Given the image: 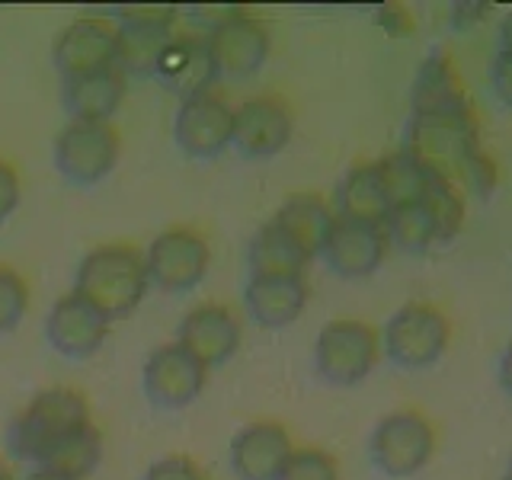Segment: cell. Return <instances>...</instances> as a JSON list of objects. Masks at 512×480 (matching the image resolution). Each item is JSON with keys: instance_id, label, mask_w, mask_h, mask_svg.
Listing matches in <instances>:
<instances>
[{"instance_id": "obj_21", "label": "cell", "mask_w": 512, "mask_h": 480, "mask_svg": "<svg viewBox=\"0 0 512 480\" xmlns=\"http://www.w3.org/2000/svg\"><path fill=\"white\" fill-rule=\"evenodd\" d=\"M308 295H311V288L304 282V276L250 279L244 288V304H247V314L256 327L282 330L301 317L304 304H308Z\"/></svg>"}, {"instance_id": "obj_15", "label": "cell", "mask_w": 512, "mask_h": 480, "mask_svg": "<svg viewBox=\"0 0 512 480\" xmlns=\"http://www.w3.org/2000/svg\"><path fill=\"white\" fill-rule=\"evenodd\" d=\"M292 109L279 96H253L240 109H234V135L231 144L240 157L263 160L279 154L292 141Z\"/></svg>"}, {"instance_id": "obj_10", "label": "cell", "mask_w": 512, "mask_h": 480, "mask_svg": "<svg viewBox=\"0 0 512 480\" xmlns=\"http://www.w3.org/2000/svg\"><path fill=\"white\" fill-rule=\"evenodd\" d=\"M231 135H234V109L215 90L180 103V112H176L173 122V138L186 157L215 160L231 148Z\"/></svg>"}, {"instance_id": "obj_8", "label": "cell", "mask_w": 512, "mask_h": 480, "mask_svg": "<svg viewBox=\"0 0 512 480\" xmlns=\"http://www.w3.org/2000/svg\"><path fill=\"white\" fill-rule=\"evenodd\" d=\"M144 269L148 282H154L160 292L186 295L192 292L208 272V244L205 237L189 228H170L151 240L144 253Z\"/></svg>"}, {"instance_id": "obj_12", "label": "cell", "mask_w": 512, "mask_h": 480, "mask_svg": "<svg viewBox=\"0 0 512 480\" xmlns=\"http://www.w3.org/2000/svg\"><path fill=\"white\" fill-rule=\"evenodd\" d=\"M52 58L61 80L103 68H119V29L109 20H100V16H80V20L61 29Z\"/></svg>"}, {"instance_id": "obj_37", "label": "cell", "mask_w": 512, "mask_h": 480, "mask_svg": "<svg viewBox=\"0 0 512 480\" xmlns=\"http://www.w3.org/2000/svg\"><path fill=\"white\" fill-rule=\"evenodd\" d=\"M500 52H512V10L503 16V26H500Z\"/></svg>"}, {"instance_id": "obj_26", "label": "cell", "mask_w": 512, "mask_h": 480, "mask_svg": "<svg viewBox=\"0 0 512 480\" xmlns=\"http://www.w3.org/2000/svg\"><path fill=\"white\" fill-rule=\"evenodd\" d=\"M384 234H388V244L404 250V253H426L429 247L439 244V228L436 218L426 208V202H407V205H394L381 221Z\"/></svg>"}, {"instance_id": "obj_31", "label": "cell", "mask_w": 512, "mask_h": 480, "mask_svg": "<svg viewBox=\"0 0 512 480\" xmlns=\"http://www.w3.org/2000/svg\"><path fill=\"white\" fill-rule=\"evenodd\" d=\"M448 180L464 192H474V196H490L496 186V164L484 148H477L461 160Z\"/></svg>"}, {"instance_id": "obj_14", "label": "cell", "mask_w": 512, "mask_h": 480, "mask_svg": "<svg viewBox=\"0 0 512 480\" xmlns=\"http://www.w3.org/2000/svg\"><path fill=\"white\" fill-rule=\"evenodd\" d=\"M388 234L375 221H352V218H336L333 231L327 237L324 256L327 269L340 279H365L384 263L388 256Z\"/></svg>"}, {"instance_id": "obj_20", "label": "cell", "mask_w": 512, "mask_h": 480, "mask_svg": "<svg viewBox=\"0 0 512 480\" xmlns=\"http://www.w3.org/2000/svg\"><path fill=\"white\" fill-rule=\"evenodd\" d=\"M125 100V74L103 68L61 80V103L77 122H109Z\"/></svg>"}, {"instance_id": "obj_4", "label": "cell", "mask_w": 512, "mask_h": 480, "mask_svg": "<svg viewBox=\"0 0 512 480\" xmlns=\"http://www.w3.org/2000/svg\"><path fill=\"white\" fill-rule=\"evenodd\" d=\"M448 340H452V324L436 304L410 301L384 324L381 349L397 368L420 372V368L436 365L445 356Z\"/></svg>"}, {"instance_id": "obj_25", "label": "cell", "mask_w": 512, "mask_h": 480, "mask_svg": "<svg viewBox=\"0 0 512 480\" xmlns=\"http://www.w3.org/2000/svg\"><path fill=\"white\" fill-rule=\"evenodd\" d=\"M471 106L455 64L445 55H429L413 80V112H436V109H458Z\"/></svg>"}, {"instance_id": "obj_17", "label": "cell", "mask_w": 512, "mask_h": 480, "mask_svg": "<svg viewBox=\"0 0 512 480\" xmlns=\"http://www.w3.org/2000/svg\"><path fill=\"white\" fill-rule=\"evenodd\" d=\"M154 77L164 84L170 93H176L180 100H192V96L212 93L215 80L221 77L215 68L212 48H208L205 36H173L164 52L157 58Z\"/></svg>"}, {"instance_id": "obj_41", "label": "cell", "mask_w": 512, "mask_h": 480, "mask_svg": "<svg viewBox=\"0 0 512 480\" xmlns=\"http://www.w3.org/2000/svg\"><path fill=\"white\" fill-rule=\"evenodd\" d=\"M506 480H509V477H506Z\"/></svg>"}, {"instance_id": "obj_1", "label": "cell", "mask_w": 512, "mask_h": 480, "mask_svg": "<svg viewBox=\"0 0 512 480\" xmlns=\"http://www.w3.org/2000/svg\"><path fill=\"white\" fill-rule=\"evenodd\" d=\"M148 269L144 256L128 244L93 247L77 266L74 292L100 308L109 320L132 314L148 295Z\"/></svg>"}, {"instance_id": "obj_29", "label": "cell", "mask_w": 512, "mask_h": 480, "mask_svg": "<svg viewBox=\"0 0 512 480\" xmlns=\"http://www.w3.org/2000/svg\"><path fill=\"white\" fill-rule=\"evenodd\" d=\"M423 202L436 218V228H439V244H448L464 224V199H461V189L448 180V176L432 170L429 176V186L423 192Z\"/></svg>"}, {"instance_id": "obj_2", "label": "cell", "mask_w": 512, "mask_h": 480, "mask_svg": "<svg viewBox=\"0 0 512 480\" xmlns=\"http://www.w3.org/2000/svg\"><path fill=\"white\" fill-rule=\"evenodd\" d=\"M90 423V407L77 391L52 388L42 391L32 404L16 416L7 432V445L16 458L42 461L45 452H52L58 442L74 436L77 429Z\"/></svg>"}, {"instance_id": "obj_5", "label": "cell", "mask_w": 512, "mask_h": 480, "mask_svg": "<svg viewBox=\"0 0 512 480\" xmlns=\"http://www.w3.org/2000/svg\"><path fill=\"white\" fill-rule=\"evenodd\" d=\"M381 356V340L375 327L362 320H330L317 333L314 343V368L317 375L336 388H352L372 375Z\"/></svg>"}, {"instance_id": "obj_32", "label": "cell", "mask_w": 512, "mask_h": 480, "mask_svg": "<svg viewBox=\"0 0 512 480\" xmlns=\"http://www.w3.org/2000/svg\"><path fill=\"white\" fill-rule=\"evenodd\" d=\"M29 308V288L20 272L0 266V333L20 327V320Z\"/></svg>"}, {"instance_id": "obj_11", "label": "cell", "mask_w": 512, "mask_h": 480, "mask_svg": "<svg viewBox=\"0 0 512 480\" xmlns=\"http://www.w3.org/2000/svg\"><path fill=\"white\" fill-rule=\"evenodd\" d=\"M176 10L164 4H144V7H122L119 10V71L128 74H148L154 77L157 58L164 45L173 39Z\"/></svg>"}, {"instance_id": "obj_38", "label": "cell", "mask_w": 512, "mask_h": 480, "mask_svg": "<svg viewBox=\"0 0 512 480\" xmlns=\"http://www.w3.org/2000/svg\"><path fill=\"white\" fill-rule=\"evenodd\" d=\"M26 480H71V477H64V474H58V471H48V468H32L29 474H26Z\"/></svg>"}, {"instance_id": "obj_22", "label": "cell", "mask_w": 512, "mask_h": 480, "mask_svg": "<svg viewBox=\"0 0 512 480\" xmlns=\"http://www.w3.org/2000/svg\"><path fill=\"white\" fill-rule=\"evenodd\" d=\"M311 256L288 237L276 221H266L247 244V269L250 279H288L304 276Z\"/></svg>"}, {"instance_id": "obj_18", "label": "cell", "mask_w": 512, "mask_h": 480, "mask_svg": "<svg viewBox=\"0 0 512 480\" xmlns=\"http://www.w3.org/2000/svg\"><path fill=\"white\" fill-rule=\"evenodd\" d=\"M176 343L192 352L205 368L224 365L240 346V320L228 304L205 301L183 317Z\"/></svg>"}, {"instance_id": "obj_19", "label": "cell", "mask_w": 512, "mask_h": 480, "mask_svg": "<svg viewBox=\"0 0 512 480\" xmlns=\"http://www.w3.org/2000/svg\"><path fill=\"white\" fill-rule=\"evenodd\" d=\"M292 452V436L282 423H247L231 439V471L240 480H276Z\"/></svg>"}, {"instance_id": "obj_34", "label": "cell", "mask_w": 512, "mask_h": 480, "mask_svg": "<svg viewBox=\"0 0 512 480\" xmlns=\"http://www.w3.org/2000/svg\"><path fill=\"white\" fill-rule=\"evenodd\" d=\"M16 205H20V176L0 160V224L16 212Z\"/></svg>"}, {"instance_id": "obj_23", "label": "cell", "mask_w": 512, "mask_h": 480, "mask_svg": "<svg viewBox=\"0 0 512 480\" xmlns=\"http://www.w3.org/2000/svg\"><path fill=\"white\" fill-rule=\"evenodd\" d=\"M272 221L314 260V256H320V250H324L327 237L333 231L336 212L317 196V192H298V196L282 202V208Z\"/></svg>"}, {"instance_id": "obj_16", "label": "cell", "mask_w": 512, "mask_h": 480, "mask_svg": "<svg viewBox=\"0 0 512 480\" xmlns=\"http://www.w3.org/2000/svg\"><path fill=\"white\" fill-rule=\"evenodd\" d=\"M205 39L218 74L228 77H253L269 58V29L247 13H231L228 20L208 29Z\"/></svg>"}, {"instance_id": "obj_36", "label": "cell", "mask_w": 512, "mask_h": 480, "mask_svg": "<svg viewBox=\"0 0 512 480\" xmlns=\"http://www.w3.org/2000/svg\"><path fill=\"white\" fill-rule=\"evenodd\" d=\"M496 378H500V388L512 397V343L503 349L500 365H496Z\"/></svg>"}, {"instance_id": "obj_28", "label": "cell", "mask_w": 512, "mask_h": 480, "mask_svg": "<svg viewBox=\"0 0 512 480\" xmlns=\"http://www.w3.org/2000/svg\"><path fill=\"white\" fill-rule=\"evenodd\" d=\"M375 167H378L384 192H388L391 208L407 205V202H420L426 186H429V176H432V170L416 154H410L407 148L375 160Z\"/></svg>"}, {"instance_id": "obj_3", "label": "cell", "mask_w": 512, "mask_h": 480, "mask_svg": "<svg viewBox=\"0 0 512 480\" xmlns=\"http://www.w3.org/2000/svg\"><path fill=\"white\" fill-rule=\"evenodd\" d=\"M404 148L420 157L429 170L452 176L461 160L480 148V128L474 109L458 106L436 112H413Z\"/></svg>"}, {"instance_id": "obj_35", "label": "cell", "mask_w": 512, "mask_h": 480, "mask_svg": "<svg viewBox=\"0 0 512 480\" xmlns=\"http://www.w3.org/2000/svg\"><path fill=\"white\" fill-rule=\"evenodd\" d=\"M148 480H199V468L189 458L176 455V458L154 464V468L148 471Z\"/></svg>"}, {"instance_id": "obj_6", "label": "cell", "mask_w": 512, "mask_h": 480, "mask_svg": "<svg viewBox=\"0 0 512 480\" xmlns=\"http://www.w3.org/2000/svg\"><path fill=\"white\" fill-rule=\"evenodd\" d=\"M368 455L384 477H413L436 455V429L420 410H394L375 426Z\"/></svg>"}, {"instance_id": "obj_24", "label": "cell", "mask_w": 512, "mask_h": 480, "mask_svg": "<svg viewBox=\"0 0 512 480\" xmlns=\"http://www.w3.org/2000/svg\"><path fill=\"white\" fill-rule=\"evenodd\" d=\"M388 212H391V202H388V192L381 186L375 164L352 167L340 180V186H336V218L381 224Z\"/></svg>"}, {"instance_id": "obj_27", "label": "cell", "mask_w": 512, "mask_h": 480, "mask_svg": "<svg viewBox=\"0 0 512 480\" xmlns=\"http://www.w3.org/2000/svg\"><path fill=\"white\" fill-rule=\"evenodd\" d=\"M103 458V436L93 423H87L84 429H77L74 436H68L64 442H58L52 452H45L39 468L58 471L71 480H84L87 474L96 471V464Z\"/></svg>"}, {"instance_id": "obj_40", "label": "cell", "mask_w": 512, "mask_h": 480, "mask_svg": "<svg viewBox=\"0 0 512 480\" xmlns=\"http://www.w3.org/2000/svg\"><path fill=\"white\" fill-rule=\"evenodd\" d=\"M509 480H512V458H509Z\"/></svg>"}, {"instance_id": "obj_13", "label": "cell", "mask_w": 512, "mask_h": 480, "mask_svg": "<svg viewBox=\"0 0 512 480\" xmlns=\"http://www.w3.org/2000/svg\"><path fill=\"white\" fill-rule=\"evenodd\" d=\"M109 333V317L93 308L87 298L77 292L61 295L45 317V340L58 356L68 359H90L100 352Z\"/></svg>"}, {"instance_id": "obj_39", "label": "cell", "mask_w": 512, "mask_h": 480, "mask_svg": "<svg viewBox=\"0 0 512 480\" xmlns=\"http://www.w3.org/2000/svg\"><path fill=\"white\" fill-rule=\"evenodd\" d=\"M0 480H13V474H10V468H4V464H0Z\"/></svg>"}, {"instance_id": "obj_33", "label": "cell", "mask_w": 512, "mask_h": 480, "mask_svg": "<svg viewBox=\"0 0 512 480\" xmlns=\"http://www.w3.org/2000/svg\"><path fill=\"white\" fill-rule=\"evenodd\" d=\"M490 87L496 100L512 109V52H496L490 64Z\"/></svg>"}, {"instance_id": "obj_9", "label": "cell", "mask_w": 512, "mask_h": 480, "mask_svg": "<svg viewBox=\"0 0 512 480\" xmlns=\"http://www.w3.org/2000/svg\"><path fill=\"white\" fill-rule=\"evenodd\" d=\"M205 375L208 368L192 352H186L180 343H164L151 349V356L144 359L141 368L144 397L157 410H183L202 394Z\"/></svg>"}, {"instance_id": "obj_30", "label": "cell", "mask_w": 512, "mask_h": 480, "mask_svg": "<svg viewBox=\"0 0 512 480\" xmlns=\"http://www.w3.org/2000/svg\"><path fill=\"white\" fill-rule=\"evenodd\" d=\"M276 480H340V464L324 448H295Z\"/></svg>"}, {"instance_id": "obj_7", "label": "cell", "mask_w": 512, "mask_h": 480, "mask_svg": "<svg viewBox=\"0 0 512 480\" xmlns=\"http://www.w3.org/2000/svg\"><path fill=\"white\" fill-rule=\"evenodd\" d=\"M119 151H122L119 132L109 122L71 119L58 132L55 164L71 186H96L116 167Z\"/></svg>"}]
</instances>
